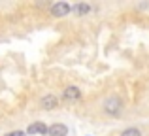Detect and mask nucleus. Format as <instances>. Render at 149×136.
Returning a JSON list of instances; mask_svg holds the SVG:
<instances>
[{
  "label": "nucleus",
  "mask_w": 149,
  "mask_h": 136,
  "mask_svg": "<svg viewBox=\"0 0 149 136\" xmlns=\"http://www.w3.org/2000/svg\"><path fill=\"white\" fill-rule=\"evenodd\" d=\"M125 110V102L121 96L117 95H109L108 98L102 102V112H104V115H108V117H119L121 114H123Z\"/></svg>",
  "instance_id": "obj_1"
},
{
  "label": "nucleus",
  "mask_w": 149,
  "mask_h": 136,
  "mask_svg": "<svg viewBox=\"0 0 149 136\" xmlns=\"http://www.w3.org/2000/svg\"><path fill=\"white\" fill-rule=\"evenodd\" d=\"M49 11H51L53 17H66V15H70V11H72V6H70L68 2H55V4H51Z\"/></svg>",
  "instance_id": "obj_2"
},
{
  "label": "nucleus",
  "mask_w": 149,
  "mask_h": 136,
  "mask_svg": "<svg viewBox=\"0 0 149 136\" xmlns=\"http://www.w3.org/2000/svg\"><path fill=\"white\" fill-rule=\"evenodd\" d=\"M79 98H81V89L76 85H68L62 91V100H66V102H77Z\"/></svg>",
  "instance_id": "obj_3"
},
{
  "label": "nucleus",
  "mask_w": 149,
  "mask_h": 136,
  "mask_svg": "<svg viewBox=\"0 0 149 136\" xmlns=\"http://www.w3.org/2000/svg\"><path fill=\"white\" fill-rule=\"evenodd\" d=\"M61 104V100H58V96L57 95H44L40 98V106L44 108V110H55V108Z\"/></svg>",
  "instance_id": "obj_4"
},
{
  "label": "nucleus",
  "mask_w": 149,
  "mask_h": 136,
  "mask_svg": "<svg viewBox=\"0 0 149 136\" xmlns=\"http://www.w3.org/2000/svg\"><path fill=\"white\" fill-rule=\"evenodd\" d=\"M47 129L49 127L45 125L44 121H34V123H30L29 127H26V134H47Z\"/></svg>",
  "instance_id": "obj_5"
},
{
  "label": "nucleus",
  "mask_w": 149,
  "mask_h": 136,
  "mask_svg": "<svg viewBox=\"0 0 149 136\" xmlns=\"http://www.w3.org/2000/svg\"><path fill=\"white\" fill-rule=\"evenodd\" d=\"M47 134L49 136H68V127L64 123H53V125H49Z\"/></svg>",
  "instance_id": "obj_6"
},
{
  "label": "nucleus",
  "mask_w": 149,
  "mask_h": 136,
  "mask_svg": "<svg viewBox=\"0 0 149 136\" xmlns=\"http://www.w3.org/2000/svg\"><path fill=\"white\" fill-rule=\"evenodd\" d=\"M93 8L89 6L87 2H77V4H72V13L77 15V17H83V15H89Z\"/></svg>",
  "instance_id": "obj_7"
},
{
  "label": "nucleus",
  "mask_w": 149,
  "mask_h": 136,
  "mask_svg": "<svg viewBox=\"0 0 149 136\" xmlns=\"http://www.w3.org/2000/svg\"><path fill=\"white\" fill-rule=\"evenodd\" d=\"M119 136H143V134H142V130H140L138 127H127V129L121 130Z\"/></svg>",
  "instance_id": "obj_8"
},
{
  "label": "nucleus",
  "mask_w": 149,
  "mask_h": 136,
  "mask_svg": "<svg viewBox=\"0 0 149 136\" xmlns=\"http://www.w3.org/2000/svg\"><path fill=\"white\" fill-rule=\"evenodd\" d=\"M25 133H23V130H13V133H8L6 136H23Z\"/></svg>",
  "instance_id": "obj_9"
}]
</instances>
